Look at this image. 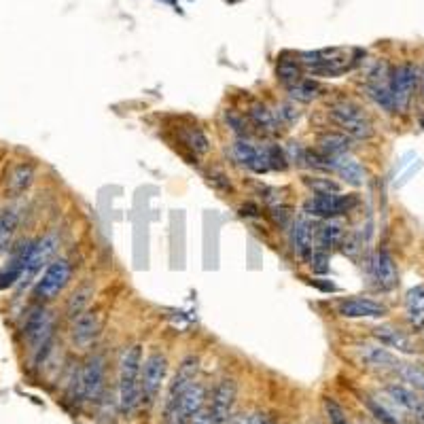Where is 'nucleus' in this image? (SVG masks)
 Masks as SVG:
<instances>
[{
    "label": "nucleus",
    "instance_id": "f257e3e1",
    "mask_svg": "<svg viewBox=\"0 0 424 424\" xmlns=\"http://www.w3.org/2000/svg\"><path fill=\"white\" fill-rule=\"evenodd\" d=\"M58 244H60L58 235L47 233V235L41 237V240H28V242H23L21 246L15 248L11 261L17 263L19 270H21L19 280H17L19 286H28L32 280H39L43 265L51 263V257L56 255Z\"/></svg>",
    "mask_w": 424,
    "mask_h": 424
},
{
    "label": "nucleus",
    "instance_id": "f03ea898",
    "mask_svg": "<svg viewBox=\"0 0 424 424\" xmlns=\"http://www.w3.org/2000/svg\"><path fill=\"white\" fill-rule=\"evenodd\" d=\"M142 346H129L119 361V410L123 414L136 412L142 403Z\"/></svg>",
    "mask_w": 424,
    "mask_h": 424
},
{
    "label": "nucleus",
    "instance_id": "7ed1b4c3",
    "mask_svg": "<svg viewBox=\"0 0 424 424\" xmlns=\"http://www.w3.org/2000/svg\"><path fill=\"white\" fill-rule=\"evenodd\" d=\"M329 119L352 140H369L374 136V123L357 102L337 100L329 106Z\"/></svg>",
    "mask_w": 424,
    "mask_h": 424
},
{
    "label": "nucleus",
    "instance_id": "20e7f679",
    "mask_svg": "<svg viewBox=\"0 0 424 424\" xmlns=\"http://www.w3.org/2000/svg\"><path fill=\"white\" fill-rule=\"evenodd\" d=\"M23 339L28 341L32 352H39L49 341H53V314L45 306H34L25 314L21 327Z\"/></svg>",
    "mask_w": 424,
    "mask_h": 424
},
{
    "label": "nucleus",
    "instance_id": "39448f33",
    "mask_svg": "<svg viewBox=\"0 0 424 424\" xmlns=\"http://www.w3.org/2000/svg\"><path fill=\"white\" fill-rule=\"evenodd\" d=\"M70 276H72L70 261L68 259H53L45 268L43 276L36 280L34 295L39 297V301H53L66 288Z\"/></svg>",
    "mask_w": 424,
    "mask_h": 424
},
{
    "label": "nucleus",
    "instance_id": "423d86ee",
    "mask_svg": "<svg viewBox=\"0 0 424 424\" xmlns=\"http://www.w3.org/2000/svg\"><path fill=\"white\" fill-rule=\"evenodd\" d=\"M104 371H106L104 357L94 354L92 359L85 361V365L81 367V371H78V376L74 380V394L78 396V401H96L102 394Z\"/></svg>",
    "mask_w": 424,
    "mask_h": 424
},
{
    "label": "nucleus",
    "instance_id": "0eeeda50",
    "mask_svg": "<svg viewBox=\"0 0 424 424\" xmlns=\"http://www.w3.org/2000/svg\"><path fill=\"white\" fill-rule=\"evenodd\" d=\"M418 83H420V72L414 64H401L390 72V92L394 100V113H405L410 109Z\"/></svg>",
    "mask_w": 424,
    "mask_h": 424
},
{
    "label": "nucleus",
    "instance_id": "6e6552de",
    "mask_svg": "<svg viewBox=\"0 0 424 424\" xmlns=\"http://www.w3.org/2000/svg\"><path fill=\"white\" fill-rule=\"evenodd\" d=\"M357 206V198L354 195H341V193H333V195H312L306 204H304V212L310 219H337L341 215H346Z\"/></svg>",
    "mask_w": 424,
    "mask_h": 424
},
{
    "label": "nucleus",
    "instance_id": "1a4fd4ad",
    "mask_svg": "<svg viewBox=\"0 0 424 424\" xmlns=\"http://www.w3.org/2000/svg\"><path fill=\"white\" fill-rule=\"evenodd\" d=\"M168 371V359L162 352H153L147 357L142 365V376H140V388H142V401L153 403L159 392H162V384L166 380Z\"/></svg>",
    "mask_w": 424,
    "mask_h": 424
},
{
    "label": "nucleus",
    "instance_id": "9d476101",
    "mask_svg": "<svg viewBox=\"0 0 424 424\" xmlns=\"http://www.w3.org/2000/svg\"><path fill=\"white\" fill-rule=\"evenodd\" d=\"M235 396H237V386L233 380H221L212 392L210 399V416L212 424H227L231 420V412L235 405Z\"/></svg>",
    "mask_w": 424,
    "mask_h": 424
},
{
    "label": "nucleus",
    "instance_id": "9b49d317",
    "mask_svg": "<svg viewBox=\"0 0 424 424\" xmlns=\"http://www.w3.org/2000/svg\"><path fill=\"white\" fill-rule=\"evenodd\" d=\"M233 157L235 162L244 166L246 170L255 172V174H265L270 170V162H268V151L265 147H257L251 138H237L233 142Z\"/></svg>",
    "mask_w": 424,
    "mask_h": 424
},
{
    "label": "nucleus",
    "instance_id": "f8f14e48",
    "mask_svg": "<svg viewBox=\"0 0 424 424\" xmlns=\"http://www.w3.org/2000/svg\"><path fill=\"white\" fill-rule=\"evenodd\" d=\"M365 92L367 96L374 100L382 111L386 113H394V100H392V92H390V72L386 70V66L378 64L376 70H371L365 83Z\"/></svg>",
    "mask_w": 424,
    "mask_h": 424
},
{
    "label": "nucleus",
    "instance_id": "ddd939ff",
    "mask_svg": "<svg viewBox=\"0 0 424 424\" xmlns=\"http://www.w3.org/2000/svg\"><path fill=\"white\" fill-rule=\"evenodd\" d=\"M100 316L96 312H89L85 310L81 316H76L72 321V329H70V337H72V343L78 348H89L92 343L98 339L100 335Z\"/></svg>",
    "mask_w": 424,
    "mask_h": 424
},
{
    "label": "nucleus",
    "instance_id": "4468645a",
    "mask_svg": "<svg viewBox=\"0 0 424 424\" xmlns=\"http://www.w3.org/2000/svg\"><path fill=\"white\" fill-rule=\"evenodd\" d=\"M290 244H293L295 255L304 263H310L314 253V223L310 217H299L293 221V225H290Z\"/></svg>",
    "mask_w": 424,
    "mask_h": 424
},
{
    "label": "nucleus",
    "instance_id": "2eb2a0df",
    "mask_svg": "<svg viewBox=\"0 0 424 424\" xmlns=\"http://www.w3.org/2000/svg\"><path fill=\"white\" fill-rule=\"evenodd\" d=\"M337 314L343 318H382L386 314V306L369 297H348L339 301Z\"/></svg>",
    "mask_w": 424,
    "mask_h": 424
},
{
    "label": "nucleus",
    "instance_id": "dca6fc26",
    "mask_svg": "<svg viewBox=\"0 0 424 424\" xmlns=\"http://www.w3.org/2000/svg\"><path fill=\"white\" fill-rule=\"evenodd\" d=\"M198 369H200V361L198 357H187L180 365H178V371H176V376L168 388V396H166V405H172L176 403L182 392L187 390L193 382H195V376H198Z\"/></svg>",
    "mask_w": 424,
    "mask_h": 424
},
{
    "label": "nucleus",
    "instance_id": "f3484780",
    "mask_svg": "<svg viewBox=\"0 0 424 424\" xmlns=\"http://www.w3.org/2000/svg\"><path fill=\"white\" fill-rule=\"evenodd\" d=\"M206 405V388L204 384L200 382H193L187 390L182 392V396L172 403V405H166V412H176L180 414L182 418H187L191 422V418Z\"/></svg>",
    "mask_w": 424,
    "mask_h": 424
},
{
    "label": "nucleus",
    "instance_id": "a211bd4d",
    "mask_svg": "<svg viewBox=\"0 0 424 424\" xmlns=\"http://www.w3.org/2000/svg\"><path fill=\"white\" fill-rule=\"evenodd\" d=\"M331 172L337 174L343 182L352 184V187H361V184H365V168L350 153L331 157Z\"/></svg>",
    "mask_w": 424,
    "mask_h": 424
},
{
    "label": "nucleus",
    "instance_id": "6ab92c4d",
    "mask_svg": "<svg viewBox=\"0 0 424 424\" xmlns=\"http://www.w3.org/2000/svg\"><path fill=\"white\" fill-rule=\"evenodd\" d=\"M371 274H374L376 284L382 290H390L399 282V272H396V263L386 251H378L371 263Z\"/></svg>",
    "mask_w": 424,
    "mask_h": 424
},
{
    "label": "nucleus",
    "instance_id": "aec40b11",
    "mask_svg": "<svg viewBox=\"0 0 424 424\" xmlns=\"http://www.w3.org/2000/svg\"><path fill=\"white\" fill-rule=\"evenodd\" d=\"M36 176V168L30 162H19L11 168L9 178H7V195L9 198H19L32 187Z\"/></svg>",
    "mask_w": 424,
    "mask_h": 424
},
{
    "label": "nucleus",
    "instance_id": "412c9836",
    "mask_svg": "<svg viewBox=\"0 0 424 424\" xmlns=\"http://www.w3.org/2000/svg\"><path fill=\"white\" fill-rule=\"evenodd\" d=\"M357 352H359L361 363L369 369L384 371V369H390L396 365L394 357L388 352V348L382 346V343H363V346L357 348Z\"/></svg>",
    "mask_w": 424,
    "mask_h": 424
},
{
    "label": "nucleus",
    "instance_id": "4be33fe9",
    "mask_svg": "<svg viewBox=\"0 0 424 424\" xmlns=\"http://www.w3.org/2000/svg\"><path fill=\"white\" fill-rule=\"evenodd\" d=\"M19 223H21V215L17 208L13 206L0 208V255L11 248Z\"/></svg>",
    "mask_w": 424,
    "mask_h": 424
},
{
    "label": "nucleus",
    "instance_id": "5701e85b",
    "mask_svg": "<svg viewBox=\"0 0 424 424\" xmlns=\"http://www.w3.org/2000/svg\"><path fill=\"white\" fill-rule=\"evenodd\" d=\"M248 117H251V123L261 131V134L265 136H276L278 131H280V123L274 115V111L270 109V106H265L263 102H257L251 106V111H248Z\"/></svg>",
    "mask_w": 424,
    "mask_h": 424
},
{
    "label": "nucleus",
    "instance_id": "b1692460",
    "mask_svg": "<svg viewBox=\"0 0 424 424\" xmlns=\"http://www.w3.org/2000/svg\"><path fill=\"white\" fill-rule=\"evenodd\" d=\"M374 337L378 339V343H382L384 348H392V350H399V352H405V354H410L414 350L410 337L401 329H396L392 325L376 327L374 329Z\"/></svg>",
    "mask_w": 424,
    "mask_h": 424
},
{
    "label": "nucleus",
    "instance_id": "393cba45",
    "mask_svg": "<svg viewBox=\"0 0 424 424\" xmlns=\"http://www.w3.org/2000/svg\"><path fill=\"white\" fill-rule=\"evenodd\" d=\"M405 316L412 329H424V284H418L407 290L405 295Z\"/></svg>",
    "mask_w": 424,
    "mask_h": 424
},
{
    "label": "nucleus",
    "instance_id": "a878e982",
    "mask_svg": "<svg viewBox=\"0 0 424 424\" xmlns=\"http://www.w3.org/2000/svg\"><path fill=\"white\" fill-rule=\"evenodd\" d=\"M350 149H352V138L343 134V131H325L318 138V151L325 153L327 157L350 153Z\"/></svg>",
    "mask_w": 424,
    "mask_h": 424
},
{
    "label": "nucleus",
    "instance_id": "bb28decb",
    "mask_svg": "<svg viewBox=\"0 0 424 424\" xmlns=\"http://www.w3.org/2000/svg\"><path fill=\"white\" fill-rule=\"evenodd\" d=\"M388 399H392L399 407L410 410V412H422L424 401L416 394V390L412 386L405 384H390L388 386Z\"/></svg>",
    "mask_w": 424,
    "mask_h": 424
},
{
    "label": "nucleus",
    "instance_id": "cd10ccee",
    "mask_svg": "<svg viewBox=\"0 0 424 424\" xmlns=\"http://www.w3.org/2000/svg\"><path fill=\"white\" fill-rule=\"evenodd\" d=\"M288 96L293 102H301V104H310L314 100H318L323 96V87L321 83H316L314 78H299L297 83H293L290 87H286Z\"/></svg>",
    "mask_w": 424,
    "mask_h": 424
},
{
    "label": "nucleus",
    "instance_id": "c85d7f7f",
    "mask_svg": "<svg viewBox=\"0 0 424 424\" xmlns=\"http://www.w3.org/2000/svg\"><path fill=\"white\" fill-rule=\"evenodd\" d=\"M343 240V225L335 219H329L325 225L318 229V251H333L341 244Z\"/></svg>",
    "mask_w": 424,
    "mask_h": 424
},
{
    "label": "nucleus",
    "instance_id": "c756f323",
    "mask_svg": "<svg viewBox=\"0 0 424 424\" xmlns=\"http://www.w3.org/2000/svg\"><path fill=\"white\" fill-rule=\"evenodd\" d=\"M276 76H278V81L284 85V87H290L293 83H297L299 78L304 76L301 74V64L295 56V60H290L288 56H282L278 60V66H276Z\"/></svg>",
    "mask_w": 424,
    "mask_h": 424
},
{
    "label": "nucleus",
    "instance_id": "7c9ffc66",
    "mask_svg": "<svg viewBox=\"0 0 424 424\" xmlns=\"http://www.w3.org/2000/svg\"><path fill=\"white\" fill-rule=\"evenodd\" d=\"M394 369H396V374H399V378H401L407 386H412V388L424 392V367H422V365H416V363H399Z\"/></svg>",
    "mask_w": 424,
    "mask_h": 424
},
{
    "label": "nucleus",
    "instance_id": "2f4dec72",
    "mask_svg": "<svg viewBox=\"0 0 424 424\" xmlns=\"http://www.w3.org/2000/svg\"><path fill=\"white\" fill-rule=\"evenodd\" d=\"M304 184L314 195H333L339 193V182L331 176H306Z\"/></svg>",
    "mask_w": 424,
    "mask_h": 424
},
{
    "label": "nucleus",
    "instance_id": "473e14b6",
    "mask_svg": "<svg viewBox=\"0 0 424 424\" xmlns=\"http://www.w3.org/2000/svg\"><path fill=\"white\" fill-rule=\"evenodd\" d=\"M274 115H276L278 123L284 125V127L295 125V123L299 121V117H301V113H299V109L295 106L293 100H290V102H280L276 109H274Z\"/></svg>",
    "mask_w": 424,
    "mask_h": 424
},
{
    "label": "nucleus",
    "instance_id": "72a5a7b5",
    "mask_svg": "<svg viewBox=\"0 0 424 424\" xmlns=\"http://www.w3.org/2000/svg\"><path fill=\"white\" fill-rule=\"evenodd\" d=\"M182 140H184V145H187L189 149H193V151L200 153V155L208 153V149H210V142H208L206 134H204L202 129H198V127L184 129V131H182Z\"/></svg>",
    "mask_w": 424,
    "mask_h": 424
},
{
    "label": "nucleus",
    "instance_id": "f704fd0d",
    "mask_svg": "<svg viewBox=\"0 0 424 424\" xmlns=\"http://www.w3.org/2000/svg\"><path fill=\"white\" fill-rule=\"evenodd\" d=\"M89 295H92V290L89 288H81V290H76V293L68 299V306H66V314L72 318L76 316H81L85 310H87V304H89Z\"/></svg>",
    "mask_w": 424,
    "mask_h": 424
},
{
    "label": "nucleus",
    "instance_id": "c9c22d12",
    "mask_svg": "<svg viewBox=\"0 0 424 424\" xmlns=\"http://www.w3.org/2000/svg\"><path fill=\"white\" fill-rule=\"evenodd\" d=\"M363 403H365L371 412H374L376 418L382 420L384 424H399V420H396V416H394V412H392L390 407H386V405L374 401V399H371V396H363Z\"/></svg>",
    "mask_w": 424,
    "mask_h": 424
},
{
    "label": "nucleus",
    "instance_id": "e433bc0d",
    "mask_svg": "<svg viewBox=\"0 0 424 424\" xmlns=\"http://www.w3.org/2000/svg\"><path fill=\"white\" fill-rule=\"evenodd\" d=\"M265 151H268L270 170H286L288 157H286V151H284V149H280L278 145H268V147H265Z\"/></svg>",
    "mask_w": 424,
    "mask_h": 424
},
{
    "label": "nucleus",
    "instance_id": "4c0bfd02",
    "mask_svg": "<svg viewBox=\"0 0 424 424\" xmlns=\"http://www.w3.org/2000/svg\"><path fill=\"white\" fill-rule=\"evenodd\" d=\"M325 412H327V418L331 424H350L346 412H343L341 405L333 399H325Z\"/></svg>",
    "mask_w": 424,
    "mask_h": 424
},
{
    "label": "nucleus",
    "instance_id": "58836bf2",
    "mask_svg": "<svg viewBox=\"0 0 424 424\" xmlns=\"http://www.w3.org/2000/svg\"><path fill=\"white\" fill-rule=\"evenodd\" d=\"M327 259H329V253H325V251H314V253H312V259H310L312 270L318 272V274H325V272L329 270Z\"/></svg>",
    "mask_w": 424,
    "mask_h": 424
},
{
    "label": "nucleus",
    "instance_id": "ea45409f",
    "mask_svg": "<svg viewBox=\"0 0 424 424\" xmlns=\"http://www.w3.org/2000/svg\"><path fill=\"white\" fill-rule=\"evenodd\" d=\"M225 117H227V123L231 125V129L235 131V134H240V138H244L246 136V121L242 117H237L233 111H229Z\"/></svg>",
    "mask_w": 424,
    "mask_h": 424
},
{
    "label": "nucleus",
    "instance_id": "a19ab883",
    "mask_svg": "<svg viewBox=\"0 0 424 424\" xmlns=\"http://www.w3.org/2000/svg\"><path fill=\"white\" fill-rule=\"evenodd\" d=\"M189 424H212V416H210V407L208 405H204L193 418H191V422Z\"/></svg>",
    "mask_w": 424,
    "mask_h": 424
},
{
    "label": "nucleus",
    "instance_id": "79ce46f5",
    "mask_svg": "<svg viewBox=\"0 0 424 424\" xmlns=\"http://www.w3.org/2000/svg\"><path fill=\"white\" fill-rule=\"evenodd\" d=\"M272 210H274L272 215H274L276 223H280V225H286V221H288V217H290L288 208H286V206H274Z\"/></svg>",
    "mask_w": 424,
    "mask_h": 424
},
{
    "label": "nucleus",
    "instance_id": "37998d69",
    "mask_svg": "<svg viewBox=\"0 0 424 424\" xmlns=\"http://www.w3.org/2000/svg\"><path fill=\"white\" fill-rule=\"evenodd\" d=\"M248 424H272V422L268 420V416H263V414H253V416H248Z\"/></svg>",
    "mask_w": 424,
    "mask_h": 424
},
{
    "label": "nucleus",
    "instance_id": "c03bdc74",
    "mask_svg": "<svg viewBox=\"0 0 424 424\" xmlns=\"http://www.w3.org/2000/svg\"><path fill=\"white\" fill-rule=\"evenodd\" d=\"M227 424H248V418H246V416H235V418L229 420Z\"/></svg>",
    "mask_w": 424,
    "mask_h": 424
},
{
    "label": "nucleus",
    "instance_id": "a18cd8bd",
    "mask_svg": "<svg viewBox=\"0 0 424 424\" xmlns=\"http://www.w3.org/2000/svg\"><path fill=\"white\" fill-rule=\"evenodd\" d=\"M420 85H422V94H424V70L420 72Z\"/></svg>",
    "mask_w": 424,
    "mask_h": 424
},
{
    "label": "nucleus",
    "instance_id": "49530a36",
    "mask_svg": "<svg viewBox=\"0 0 424 424\" xmlns=\"http://www.w3.org/2000/svg\"><path fill=\"white\" fill-rule=\"evenodd\" d=\"M422 401H424V399H422Z\"/></svg>",
    "mask_w": 424,
    "mask_h": 424
}]
</instances>
